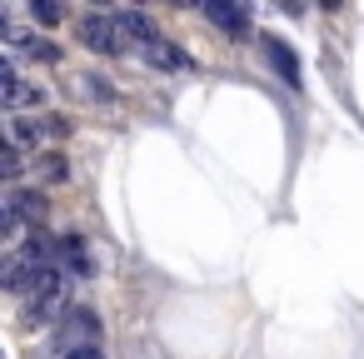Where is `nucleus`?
I'll use <instances>...</instances> for the list:
<instances>
[{
    "label": "nucleus",
    "mask_w": 364,
    "mask_h": 359,
    "mask_svg": "<svg viewBox=\"0 0 364 359\" xmlns=\"http://www.w3.org/2000/svg\"><path fill=\"white\" fill-rule=\"evenodd\" d=\"M55 349L60 354H80V349H100V319L90 309H70L55 329Z\"/></svg>",
    "instance_id": "1"
},
{
    "label": "nucleus",
    "mask_w": 364,
    "mask_h": 359,
    "mask_svg": "<svg viewBox=\"0 0 364 359\" xmlns=\"http://www.w3.org/2000/svg\"><path fill=\"white\" fill-rule=\"evenodd\" d=\"M0 105H6L11 115H21L26 105H46V90H41V85H31V80H21V70H16V60H11V55L0 60Z\"/></svg>",
    "instance_id": "2"
},
{
    "label": "nucleus",
    "mask_w": 364,
    "mask_h": 359,
    "mask_svg": "<svg viewBox=\"0 0 364 359\" xmlns=\"http://www.w3.org/2000/svg\"><path fill=\"white\" fill-rule=\"evenodd\" d=\"M65 120L60 115H11V125H6V140H16V145H46V140H65Z\"/></svg>",
    "instance_id": "3"
},
{
    "label": "nucleus",
    "mask_w": 364,
    "mask_h": 359,
    "mask_svg": "<svg viewBox=\"0 0 364 359\" xmlns=\"http://www.w3.org/2000/svg\"><path fill=\"white\" fill-rule=\"evenodd\" d=\"M115 16V31H120V50L125 55H145L160 36H155V26L140 16V11H110Z\"/></svg>",
    "instance_id": "4"
},
{
    "label": "nucleus",
    "mask_w": 364,
    "mask_h": 359,
    "mask_svg": "<svg viewBox=\"0 0 364 359\" xmlns=\"http://www.w3.org/2000/svg\"><path fill=\"white\" fill-rule=\"evenodd\" d=\"M80 41H85L95 55H120V31H115V16H85V21H80Z\"/></svg>",
    "instance_id": "5"
},
{
    "label": "nucleus",
    "mask_w": 364,
    "mask_h": 359,
    "mask_svg": "<svg viewBox=\"0 0 364 359\" xmlns=\"http://www.w3.org/2000/svg\"><path fill=\"white\" fill-rule=\"evenodd\" d=\"M264 60L279 70V80H284L289 90H299V85H304V70H299V55H294V45H289V41L264 36Z\"/></svg>",
    "instance_id": "6"
},
{
    "label": "nucleus",
    "mask_w": 364,
    "mask_h": 359,
    "mask_svg": "<svg viewBox=\"0 0 364 359\" xmlns=\"http://www.w3.org/2000/svg\"><path fill=\"white\" fill-rule=\"evenodd\" d=\"M55 259H60V269L70 279H90V250H85L80 235H60L55 240Z\"/></svg>",
    "instance_id": "7"
},
{
    "label": "nucleus",
    "mask_w": 364,
    "mask_h": 359,
    "mask_svg": "<svg viewBox=\"0 0 364 359\" xmlns=\"http://www.w3.org/2000/svg\"><path fill=\"white\" fill-rule=\"evenodd\" d=\"M200 16H205V21H215V26H220L225 36H235V41L250 31V6H220V0H205Z\"/></svg>",
    "instance_id": "8"
},
{
    "label": "nucleus",
    "mask_w": 364,
    "mask_h": 359,
    "mask_svg": "<svg viewBox=\"0 0 364 359\" xmlns=\"http://www.w3.org/2000/svg\"><path fill=\"white\" fill-rule=\"evenodd\" d=\"M145 60H150V65H160V70H190V55H185V50H175L170 41H155V45L145 50Z\"/></svg>",
    "instance_id": "9"
},
{
    "label": "nucleus",
    "mask_w": 364,
    "mask_h": 359,
    "mask_svg": "<svg viewBox=\"0 0 364 359\" xmlns=\"http://www.w3.org/2000/svg\"><path fill=\"white\" fill-rule=\"evenodd\" d=\"M80 90H85L90 100H115V90H110V85H100V75H80Z\"/></svg>",
    "instance_id": "10"
},
{
    "label": "nucleus",
    "mask_w": 364,
    "mask_h": 359,
    "mask_svg": "<svg viewBox=\"0 0 364 359\" xmlns=\"http://www.w3.org/2000/svg\"><path fill=\"white\" fill-rule=\"evenodd\" d=\"M31 16H36L41 26H55V21H60V6H50V0H36V6H31Z\"/></svg>",
    "instance_id": "11"
},
{
    "label": "nucleus",
    "mask_w": 364,
    "mask_h": 359,
    "mask_svg": "<svg viewBox=\"0 0 364 359\" xmlns=\"http://www.w3.org/2000/svg\"><path fill=\"white\" fill-rule=\"evenodd\" d=\"M60 359H100V349H80V354H60Z\"/></svg>",
    "instance_id": "12"
}]
</instances>
